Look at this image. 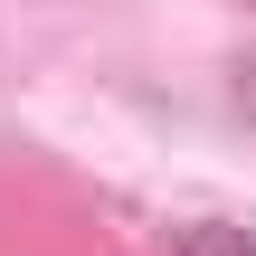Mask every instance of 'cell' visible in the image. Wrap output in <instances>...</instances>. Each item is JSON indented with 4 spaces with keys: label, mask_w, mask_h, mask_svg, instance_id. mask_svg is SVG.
Returning a JSON list of instances; mask_svg holds the SVG:
<instances>
[{
    "label": "cell",
    "mask_w": 256,
    "mask_h": 256,
    "mask_svg": "<svg viewBox=\"0 0 256 256\" xmlns=\"http://www.w3.org/2000/svg\"><path fill=\"white\" fill-rule=\"evenodd\" d=\"M180 256H256V238H238V228H190Z\"/></svg>",
    "instance_id": "6da1fadb"
},
{
    "label": "cell",
    "mask_w": 256,
    "mask_h": 256,
    "mask_svg": "<svg viewBox=\"0 0 256 256\" xmlns=\"http://www.w3.org/2000/svg\"><path fill=\"white\" fill-rule=\"evenodd\" d=\"M238 104H247V124H256V66H238Z\"/></svg>",
    "instance_id": "7a4b0ae2"
}]
</instances>
